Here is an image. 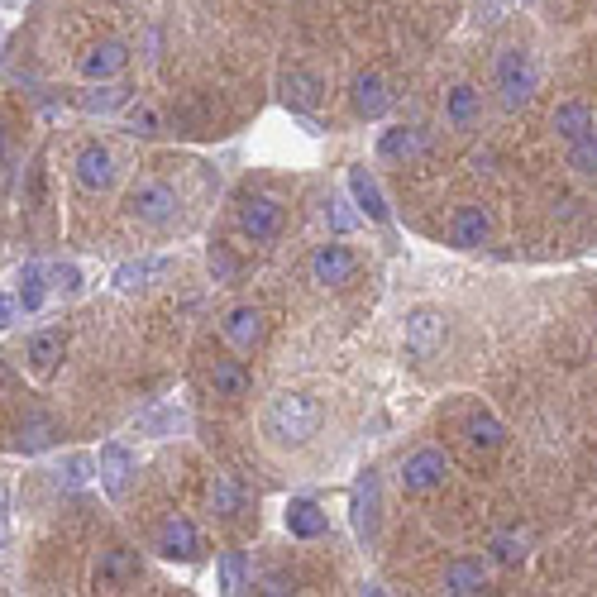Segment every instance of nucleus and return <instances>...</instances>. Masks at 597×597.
<instances>
[{
    "mask_svg": "<svg viewBox=\"0 0 597 597\" xmlns=\"http://www.w3.org/2000/svg\"><path fill=\"white\" fill-rule=\"evenodd\" d=\"M187 426V411L182 406H153V411H144L139 416V430L144 435H172V430Z\"/></svg>",
    "mask_w": 597,
    "mask_h": 597,
    "instance_id": "obj_32",
    "label": "nucleus"
},
{
    "mask_svg": "<svg viewBox=\"0 0 597 597\" xmlns=\"http://www.w3.org/2000/svg\"><path fill=\"white\" fill-rule=\"evenodd\" d=\"M225 340L235 344V349H258L263 344V311L258 306H235L230 316H225Z\"/></svg>",
    "mask_w": 597,
    "mask_h": 597,
    "instance_id": "obj_16",
    "label": "nucleus"
},
{
    "mask_svg": "<svg viewBox=\"0 0 597 597\" xmlns=\"http://www.w3.org/2000/svg\"><path fill=\"white\" fill-rule=\"evenodd\" d=\"M125 211H129V220H139L149 230H163V225H172V215H177V192H172L168 182H134L125 196Z\"/></svg>",
    "mask_w": 597,
    "mask_h": 597,
    "instance_id": "obj_2",
    "label": "nucleus"
},
{
    "mask_svg": "<svg viewBox=\"0 0 597 597\" xmlns=\"http://www.w3.org/2000/svg\"><path fill=\"white\" fill-rule=\"evenodd\" d=\"M325 220H330L335 235H349L363 220V211H354V201H344V196H330V201H325Z\"/></svg>",
    "mask_w": 597,
    "mask_h": 597,
    "instance_id": "obj_33",
    "label": "nucleus"
},
{
    "mask_svg": "<svg viewBox=\"0 0 597 597\" xmlns=\"http://www.w3.org/2000/svg\"><path fill=\"white\" fill-rule=\"evenodd\" d=\"M464 435H469L473 449H483V454H492V449H502V440H507V430H502V421L492 416V411H469V426H464Z\"/></svg>",
    "mask_w": 597,
    "mask_h": 597,
    "instance_id": "obj_27",
    "label": "nucleus"
},
{
    "mask_svg": "<svg viewBox=\"0 0 597 597\" xmlns=\"http://www.w3.org/2000/svg\"><path fill=\"white\" fill-rule=\"evenodd\" d=\"M521 559H526V540H521V535H497V540H492V564H502V569H516V564H521Z\"/></svg>",
    "mask_w": 597,
    "mask_h": 597,
    "instance_id": "obj_34",
    "label": "nucleus"
},
{
    "mask_svg": "<svg viewBox=\"0 0 597 597\" xmlns=\"http://www.w3.org/2000/svg\"><path fill=\"white\" fill-rule=\"evenodd\" d=\"M349 101H354V110L363 120H383L387 106H392V91H387V82L378 72H359L354 86H349Z\"/></svg>",
    "mask_w": 597,
    "mask_h": 597,
    "instance_id": "obj_13",
    "label": "nucleus"
},
{
    "mask_svg": "<svg viewBox=\"0 0 597 597\" xmlns=\"http://www.w3.org/2000/svg\"><path fill=\"white\" fill-rule=\"evenodd\" d=\"M282 101H287V110H297V115H311V110L320 106V77L316 72H306V67H292V72H282Z\"/></svg>",
    "mask_w": 597,
    "mask_h": 597,
    "instance_id": "obj_14",
    "label": "nucleus"
},
{
    "mask_svg": "<svg viewBox=\"0 0 597 597\" xmlns=\"http://www.w3.org/2000/svg\"><path fill=\"white\" fill-rule=\"evenodd\" d=\"M139 578H144V559H139V550H125V545L101 550V559H96V588L120 593V588L139 583Z\"/></svg>",
    "mask_w": 597,
    "mask_h": 597,
    "instance_id": "obj_5",
    "label": "nucleus"
},
{
    "mask_svg": "<svg viewBox=\"0 0 597 597\" xmlns=\"http://www.w3.org/2000/svg\"><path fill=\"white\" fill-rule=\"evenodd\" d=\"M211 273H215V282H235V273H239V263H235L230 254H225L220 244L211 249Z\"/></svg>",
    "mask_w": 597,
    "mask_h": 597,
    "instance_id": "obj_39",
    "label": "nucleus"
},
{
    "mask_svg": "<svg viewBox=\"0 0 597 597\" xmlns=\"http://www.w3.org/2000/svg\"><path fill=\"white\" fill-rule=\"evenodd\" d=\"M63 349H67V340H63V330H39L34 340H29V368L39 373V378H48L53 368H58V359H63Z\"/></svg>",
    "mask_w": 597,
    "mask_h": 597,
    "instance_id": "obj_22",
    "label": "nucleus"
},
{
    "mask_svg": "<svg viewBox=\"0 0 597 597\" xmlns=\"http://www.w3.org/2000/svg\"><path fill=\"white\" fill-rule=\"evenodd\" d=\"M325 421V411H320L316 397H306V392H278L268 411H263V430L278 440V445H301V440H311Z\"/></svg>",
    "mask_w": 597,
    "mask_h": 597,
    "instance_id": "obj_1",
    "label": "nucleus"
},
{
    "mask_svg": "<svg viewBox=\"0 0 597 597\" xmlns=\"http://www.w3.org/2000/svg\"><path fill=\"white\" fill-rule=\"evenodd\" d=\"M440 344H445V316L435 306H421L406 316V354L411 359H430Z\"/></svg>",
    "mask_w": 597,
    "mask_h": 597,
    "instance_id": "obj_8",
    "label": "nucleus"
},
{
    "mask_svg": "<svg viewBox=\"0 0 597 597\" xmlns=\"http://www.w3.org/2000/svg\"><path fill=\"white\" fill-rule=\"evenodd\" d=\"M478 115H483V91L478 86L464 82V86H454V91H445V120L454 129H469Z\"/></svg>",
    "mask_w": 597,
    "mask_h": 597,
    "instance_id": "obj_21",
    "label": "nucleus"
},
{
    "mask_svg": "<svg viewBox=\"0 0 597 597\" xmlns=\"http://www.w3.org/2000/svg\"><path fill=\"white\" fill-rule=\"evenodd\" d=\"M287 531L297 535V540H320V535L330 531V516L320 512L316 502H292L287 507Z\"/></svg>",
    "mask_w": 597,
    "mask_h": 597,
    "instance_id": "obj_26",
    "label": "nucleus"
},
{
    "mask_svg": "<svg viewBox=\"0 0 597 597\" xmlns=\"http://www.w3.org/2000/svg\"><path fill=\"white\" fill-rule=\"evenodd\" d=\"M48 268L43 263H24L20 268V306L24 311H43V301H48Z\"/></svg>",
    "mask_w": 597,
    "mask_h": 597,
    "instance_id": "obj_28",
    "label": "nucleus"
},
{
    "mask_svg": "<svg viewBox=\"0 0 597 597\" xmlns=\"http://www.w3.org/2000/svg\"><path fill=\"white\" fill-rule=\"evenodd\" d=\"M555 129L564 144H578V139H588V134H597L593 129V110L583 106V101H564V106L555 110Z\"/></svg>",
    "mask_w": 597,
    "mask_h": 597,
    "instance_id": "obj_25",
    "label": "nucleus"
},
{
    "mask_svg": "<svg viewBox=\"0 0 597 597\" xmlns=\"http://www.w3.org/2000/svg\"><path fill=\"white\" fill-rule=\"evenodd\" d=\"M86 478H91V459H86V454H72L63 469H58V488H82Z\"/></svg>",
    "mask_w": 597,
    "mask_h": 597,
    "instance_id": "obj_37",
    "label": "nucleus"
},
{
    "mask_svg": "<svg viewBox=\"0 0 597 597\" xmlns=\"http://www.w3.org/2000/svg\"><path fill=\"white\" fill-rule=\"evenodd\" d=\"M349 196H354V206H359L368 220H387V201H383V187L373 182V172L368 168H349Z\"/></svg>",
    "mask_w": 597,
    "mask_h": 597,
    "instance_id": "obj_18",
    "label": "nucleus"
},
{
    "mask_svg": "<svg viewBox=\"0 0 597 597\" xmlns=\"http://www.w3.org/2000/svg\"><path fill=\"white\" fill-rule=\"evenodd\" d=\"M53 435H58V426H53L48 416H29V421H20V430H15V449L34 454V449L53 445Z\"/></svg>",
    "mask_w": 597,
    "mask_h": 597,
    "instance_id": "obj_31",
    "label": "nucleus"
},
{
    "mask_svg": "<svg viewBox=\"0 0 597 597\" xmlns=\"http://www.w3.org/2000/svg\"><path fill=\"white\" fill-rule=\"evenodd\" d=\"M445 478H449V454H440V449H416L402 464L406 492H435V488H445Z\"/></svg>",
    "mask_w": 597,
    "mask_h": 597,
    "instance_id": "obj_7",
    "label": "nucleus"
},
{
    "mask_svg": "<svg viewBox=\"0 0 597 597\" xmlns=\"http://www.w3.org/2000/svg\"><path fill=\"white\" fill-rule=\"evenodd\" d=\"M492 235V215L483 206H459L454 220H449V244L454 249H478V244H488Z\"/></svg>",
    "mask_w": 597,
    "mask_h": 597,
    "instance_id": "obj_12",
    "label": "nucleus"
},
{
    "mask_svg": "<svg viewBox=\"0 0 597 597\" xmlns=\"http://www.w3.org/2000/svg\"><path fill=\"white\" fill-rule=\"evenodd\" d=\"M125 63H129V48L120 39H106L82 58V77L86 82H110L115 72H125Z\"/></svg>",
    "mask_w": 597,
    "mask_h": 597,
    "instance_id": "obj_15",
    "label": "nucleus"
},
{
    "mask_svg": "<svg viewBox=\"0 0 597 597\" xmlns=\"http://www.w3.org/2000/svg\"><path fill=\"white\" fill-rule=\"evenodd\" d=\"M129 125H134V134H158V110H153V106H134V110H129Z\"/></svg>",
    "mask_w": 597,
    "mask_h": 597,
    "instance_id": "obj_40",
    "label": "nucleus"
},
{
    "mask_svg": "<svg viewBox=\"0 0 597 597\" xmlns=\"http://www.w3.org/2000/svg\"><path fill=\"white\" fill-rule=\"evenodd\" d=\"M10 320H15V297H5V292H0V330H5Z\"/></svg>",
    "mask_w": 597,
    "mask_h": 597,
    "instance_id": "obj_41",
    "label": "nucleus"
},
{
    "mask_svg": "<svg viewBox=\"0 0 597 597\" xmlns=\"http://www.w3.org/2000/svg\"><path fill=\"white\" fill-rule=\"evenodd\" d=\"M0 540H5V488H0Z\"/></svg>",
    "mask_w": 597,
    "mask_h": 597,
    "instance_id": "obj_42",
    "label": "nucleus"
},
{
    "mask_svg": "<svg viewBox=\"0 0 597 597\" xmlns=\"http://www.w3.org/2000/svg\"><path fill=\"white\" fill-rule=\"evenodd\" d=\"M569 163H574L583 177H597V134H588V139L569 144Z\"/></svg>",
    "mask_w": 597,
    "mask_h": 597,
    "instance_id": "obj_35",
    "label": "nucleus"
},
{
    "mask_svg": "<svg viewBox=\"0 0 597 597\" xmlns=\"http://www.w3.org/2000/svg\"><path fill=\"white\" fill-rule=\"evenodd\" d=\"M215 574H220V588L225 593H249V559H244V550H225L220 555V564H215Z\"/></svg>",
    "mask_w": 597,
    "mask_h": 597,
    "instance_id": "obj_30",
    "label": "nucleus"
},
{
    "mask_svg": "<svg viewBox=\"0 0 597 597\" xmlns=\"http://www.w3.org/2000/svg\"><path fill=\"white\" fill-rule=\"evenodd\" d=\"M125 96H129L125 86H101V91H86L82 106H86V110H115L120 101H125Z\"/></svg>",
    "mask_w": 597,
    "mask_h": 597,
    "instance_id": "obj_38",
    "label": "nucleus"
},
{
    "mask_svg": "<svg viewBox=\"0 0 597 597\" xmlns=\"http://www.w3.org/2000/svg\"><path fill=\"white\" fill-rule=\"evenodd\" d=\"M163 273H168L163 258H134V263H125V268L115 273V287H120V292H134V287H149V282L163 278Z\"/></svg>",
    "mask_w": 597,
    "mask_h": 597,
    "instance_id": "obj_29",
    "label": "nucleus"
},
{
    "mask_svg": "<svg viewBox=\"0 0 597 597\" xmlns=\"http://www.w3.org/2000/svg\"><path fill=\"white\" fill-rule=\"evenodd\" d=\"M206 502H211V512H220L225 521H235L244 512V492L230 473H211V483H206Z\"/></svg>",
    "mask_w": 597,
    "mask_h": 597,
    "instance_id": "obj_23",
    "label": "nucleus"
},
{
    "mask_svg": "<svg viewBox=\"0 0 597 597\" xmlns=\"http://www.w3.org/2000/svg\"><path fill=\"white\" fill-rule=\"evenodd\" d=\"M0 153H5V125H0Z\"/></svg>",
    "mask_w": 597,
    "mask_h": 597,
    "instance_id": "obj_43",
    "label": "nucleus"
},
{
    "mask_svg": "<svg viewBox=\"0 0 597 597\" xmlns=\"http://www.w3.org/2000/svg\"><path fill=\"white\" fill-rule=\"evenodd\" d=\"M206 383H211L215 397H244V392L254 387V378H249V368L239 359H215L211 373H206Z\"/></svg>",
    "mask_w": 597,
    "mask_h": 597,
    "instance_id": "obj_20",
    "label": "nucleus"
},
{
    "mask_svg": "<svg viewBox=\"0 0 597 597\" xmlns=\"http://www.w3.org/2000/svg\"><path fill=\"white\" fill-rule=\"evenodd\" d=\"M239 230L254 239V244H273L282 235V206L273 196H244L239 206Z\"/></svg>",
    "mask_w": 597,
    "mask_h": 597,
    "instance_id": "obj_6",
    "label": "nucleus"
},
{
    "mask_svg": "<svg viewBox=\"0 0 597 597\" xmlns=\"http://www.w3.org/2000/svg\"><path fill=\"white\" fill-rule=\"evenodd\" d=\"M421 149H426V134L411 125H392V129H383V139H378V158H383V163H406V158H416Z\"/></svg>",
    "mask_w": 597,
    "mask_h": 597,
    "instance_id": "obj_17",
    "label": "nucleus"
},
{
    "mask_svg": "<svg viewBox=\"0 0 597 597\" xmlns=\"http://www.w3.org/2000/svg\"><path fill=\"white\" fill-rule=\"evenodd\" d=\"M96 473H101L106 492H120L129 483V473H134V454H129L125 445H106L101 459H96Z\"/></svg>",
    "mask_w": 597,
    "mask_h": 597,
    "instance_id": "obj_24",
    "label": "nucleus"
},
{
    "mask_svg": "<svg viewBox=\"0 0 597 597\" xmlns=\"http://www.w3.org/2000/svg\"><path fill=\"white\" fill-rule=\"evenodd\" d=\"M72 177H77L82 192H106L110 182H115V158H110V149L86 144V149L77 153V163H72Z\"/></svg>",
    "mask_w": 597,
    "mask_h": 597,
    "instance_id": "obj_11",
    "label": "nucleus"
},
{
    "mask_svg": "<svg viewBox=\"0 0 597 597\" xmlns=\"http://www.w3.org/2000/svg\"><path fill=\"white\" fill-rule=\"evenodd\" d=\"M359 273V258L349 254L344 244H320L316 254H311V278L320 282V287H340V282H349Z\"/></svg>",
    "mask_w": 597,
    "mask_h": 597,
    "instance_id": "obj_10",
    "label": "nucleus"
},
{
    "mask_svg": "<svg viewBox=\"0 0 597 597\" xmlns=\"http://www.w3.org/2000/svg\"><path fill=\"white\" fill-rule=\"evenodd\" d=\"M153 550L163 559H182V564H192V559H201V531L192 526V516H177L172 512L163 526H158V535H153Z\"/></svg>",
    "mask_w": 597,
    "mask_h": 597,
    "instance_id": "obj_4",
    "label": "nucleus"
},
{
    "mask_svg": "<svg viewBox=\"0 0 597 597\" xmlns=\"http://www.w3.org/2000/svg\"><path fill=\"white\" fill-rule=\"evenodd\" d=\"M497 91H502V106H521L535 91V63L526 48H502L497 53Z\"/></svg>",
    "mask_w": 597,
    "mask_h": 597,
    "instance_id": "obj_3",
    "label": "nucleus"
},
{
    "mask_svg": "<svg viewBox=\"0 0 597 597\" xmlns=\"http://www.w3.org/2000/svg\"><path fill=\"white\" fill-rule=\"evenodd\" d=\"M378 507H383V488H378V473L368 469V473H359L354 497H349V516H354L359 540H373V535H378Z\"/></svg>",
    "mask_w": 597,
    "mask_h": 597,
    "instance_id": "obj_9",
    "label": "nucleus"
},
{
    "mask_svg": "<svg viewBox=\"0 0 597 597\" xmlns=\"http://www.w3.org/2000/svg\"><path fill=\"white\" fill-rule=\"evenodd\" d=\"M488 588V564L483 559H454L445 569V593L454 597H473Z\"/></svg>",
    "mask_w": 597,
    "mask_h": 597,
    "instance_id": "obj_19",
    "label": "nucleus"
},
{
    "mask_svg": "<svg viewBox=\"0 0 597 597\" xmlns=\"http://www.w3.org/2000/svg\"><path fill=\"white\" fill-rule=\"evenodd\" d=\"M48 282H53V292H63V297L82 292V273H77V263H53V268H48Z\"/></svg>",
    "mask_w": 597,
    "mask_h": 597,
    "instance_id": "obj_36",
    "label": "nucleus"
}]
</instances>
